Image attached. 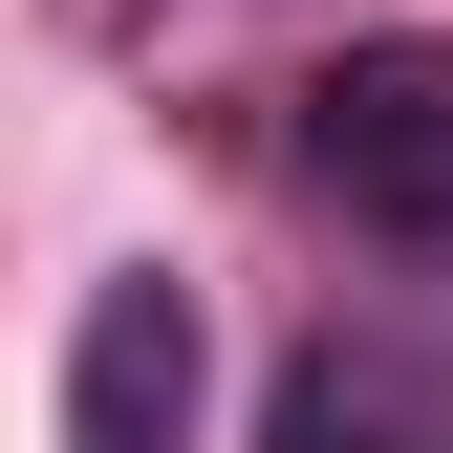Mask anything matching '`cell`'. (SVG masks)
Masks as SVG:
<instances>
[{
    "instance_id": "cell-1",
    "label": "cell",
    "mask_w": 453,
    "mask_h": 453,
    "mask_svg": "<svg viewBox=\"0 0 453 453\" xmlns=\"http://www.w3.org/2000/svg\"><path fill=\"white\" fill-rule=\"evenodd\" d=\"M303 173L346 195L367 238H453V43H432V22L303 65Z\"/></svg>"
},
{
    "instance_id": "cell-3",
    "label": "cell",
    "mask_w": 453,
    "mask_h": 453,
    "mask_svg": "<svg viewBox=\"0 0 453 453\" xmlns=\"http://www.w3.org/2000/svg\"><path fill=\"white\" fill-rule=\"evenodd\" d=\"M280 453H453V432L411 411V388H346V367H303V388H280Z\"/></svg>"
},
{
    "instance_id": "cell-2",
    "label": "cell",
    "mask_w": 453,
    "mask_h": 453,
    "mask_svg": "<svg viewBox=\"0 0 453 453\" xmlns=\"http://www.w3.org/2000/svg\"><path fill=\"white\" fill-rule=\"evenodd\" d=\"M195 388H216L195 280H173V259L87 280V324H65V453H195Z\"/></svg>"
}]
</instances>
